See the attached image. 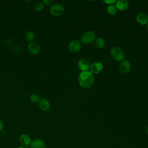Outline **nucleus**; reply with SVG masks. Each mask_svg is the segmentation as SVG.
Wrapping results in <instances>:
<instances>
[{"mask_svg":"<svg viewBox=\"0 0 148 148\" xmlns=\"http://www.w3.org/2000/svg\"><path fill=\"white\" fill-rule=\"evenodd\" d=\"M78 82L81 87L84 88H88L93 84L94 76L90 71L82 72L79 75Z\"/></svg>","mask_w":148,"mask_h":148,"instance_id":"nucleus-1","label":"nucleus"},{"mask_svg":"<svg viewBox=\"0 0 148 148\" xmlns=\"http://www.w3.org/2000/svg\"><path fill=\"white\" fill-rule=\"evenodd\" d=\"M110 53L112 58L117 61H122L125 57L124 51L117 46L112 47L110 50Z\"/></svg>","mask_w":148,"mask_h":148,"instance_id":"nucleus-2","label":"nucleus"},{"mask_svg":"<svg viewBox=\"0 0 148 148\" xmlns=\"http://www.w3.org/2000/svg\"><path fill=\"white\" fill-rule=\"evenodd\" d=\"M96 38L95 34L92 31H88L83 34L81 36V41L86 44H89L95 40Z\"/></svg>","mask_w":148,"mask_h":148,"instance_id":"nucleus-3","label":"nucleus"},{"mask_svg":"<svg viewBox=\"0 0 148 148\" xmlns=\"http://www.w3.org/2000/svg\"><path fill=\"white\" fill-rule=\"evenodd\" d=\"M50 13L55 16H58L62 15L65 11L64 6L60 3L52 4L50 7Z\"/></svg>","mask_w":148,"mask_h":148,"instance_id":"nucleus-4","label":"nucleus"},{"mask_svg":"<svg viewBox=\"0 0 148 148\" xmlns=\"http://www.w3.org/2000/svg\"><path fill=\"white\" fill-rule=\"evenodd\" d=\"M81 46V43L79 40H73L69 43L68 49L71 53H77L80 50Z\"/></svg>","mask_w":148,"mask_h":148,"instance_id":"nucleus-5","label":"nucleus"},{"mask_svg":"<svg viewBox=\"0 0 148 148\" xmlns=\"http://www.w3.org/2000/svg\"><path fill=\"white\" fill-rule=\"evenodd\" d=\"M19 142L21 146L25 148H28L31 143V139L30 137L25 134H21L19 137Z\"/></svg>","mask_w":148,"mask_h":148,"instance_id":"nucleus-6","label":"nucleus"},{"mask_svg":"<svg viewBox=\"0 0 148 148\" xmlns=\"http://www.w3.org/2000/svg\"><path fill=\"white\" fill-rule=\"evenodd\" d=\"M90 72L93 74H98L100 73L103 69V65L99 62H95L90 66Z\"/></svg>","mask_w":148,"mask_h":148,"instance_id":"nucleus-7","label":"nucleus"},{"mask_svg":"<svg viewBox=\"0 0 148 148\" xmlns=\"http://www.w3.org/2000/svg\"><path fill=\"white\" fill-rule=\"evenodd\" d=\"M38 105L39 108L44 111V112H46L48 111L51 107V105L50 102L49 101L48 99H47L46 98H41L39 99V102H38Z\"/></svg>","mask_w":148,"mask_h":148,"instance_id":"nucleus-8","label":"nucleus"},{"mask_svg":"<svg viewBox=\"0 0 148 148\" xmlns=\"http://www.w3.org/2000/svg\"><path fill=\"white\" fill-rule=\"evenodd\" d=\"M28 50L30 53L34 55L38 54L40 50L39 45L35 42H32L29 43L28 45Z\"/></svg>","mask_w":148,"mask_h":148,"instance_id":"nucleus-9","label":"nucleus"},{"mask_svg":"<svg viewBox=\"0 0 148 148\" xmlns=\"http://www.w3.org/2000/svg\"><path fill=\"white\" fill-rule=\"evenodd\" d=\"M77 65L79 69L83 72L88 71V69L90 68V66L89 61L86 58L80 59L77 62Z\"/></svg>","mask_w":148,"mask_h":148,"instance_id":"nucleus-10","label":"nucleus"},{"mask_svg":"<svg viewBox=\"0 0 148 148\" xmlns=\"http://www.w3.org/2000/svg\"><path fill=\"white\" fill-rule=\"evenodd\" d=\"M29 148H46L45 143L40 139H35L31 141Z\"/></svg>","mask_w":148,"mask_h":148,"instance_id":"nucleus-11","label":"nucleus"},{"mask_svg":"<svg viewBox=\"0 0 148 148\" xmlns=\"http://www.w3.org/2000/svg\"><path fill=\"white\" fill-rule=\"evenodd\" d=\"M131 65L130 61L127 60H124V61H122L120 63L119 65V69L121 72L125 73L130 71L131 69Z\"/></svg>","mask_w":148,"mask_h":148,"instance_id":"nucleus-12","label":"nucleus"},{"mask_svg":"<svg viewBox=\"0 0 148 148\" xmlns=\"http://www.w3.org/2000/svg\"><path fill=\"white\" fill-rule=\"evenodd\" d=\"M129 6V2L127 0H119L116 2V7L120 10H126Z\"/></svg>","mask_w":148,"mask_h":148,"instance_id":"nucleus-13","label":"nucleus"},{"mask_svg":"<svg viewBox=\"0 0 148 148\" xmlns=\"http://www.w3.org/2000/svg\"><path fill=\"white\" fill-rule=\"evenodd\" d=\"M136 21L141 25H146L148 23V16L144 13H140L136 16Z\"/></svg>","mask_w":148,"mask_h":148,"instance_id":"nucleus-14","label":"nucleus"},{"mask_svg":"<svg viewBox=\"0 0 148 148\" xmlns=\"http://www.w3.org/2000/svg\"><path fill=\"white\" fill-rule=\"evenodd\" d=\"M95 46L98 49H102L104 46H105V40L102 38L101 37H98L96 39L95 42Z\"/></svg>","mask_w":148,"mask_h":148,"instance_id":"nucleus-15","label":"nucleus"},{"mask_svg":"<svg viewBox=\"0 0 148 148\" xmlns=\"http://www.w3.org/2000/svg\"><path fill=\"white\" fill-rule=\"evenodd\" d=\"M24 37H25V40L27 42H29L30 43V42H32L34 41V40L35 39V35L32 31H28L25 32Z\"/></svg>","mask_w":148,"mask_h":148,"instance_id":"nucleus-16","label":"nucleus"},{"mask_svg":"<svg viewBox=\"0 0 148 148\" xmlns=\"http://www.w3.org/2000/svg\"><path fill=\"white\" fill-rule=\"evenodd\" d=\"M33 7L35 10L37 12H40L43 10V9L45 8V4L42 2V1H38L34 4Z\"/></svg>","mask_w":148,"mask_h":148,"instance_id":"nucleus-17","label":"nucleus"},{"mask_svg":"<svg viewBox=\"0 0 148 148\" xmlns=\"http://www.w3.org/2000/svg\"><path fill=\"white\" fill-rule=\"evenodd\" d=\"M107 13L111 16H114L115 15V14L117 12V8L116 7V6H114L113 5H109L107 7V9H106Z\"/></svg>","mask_w":148,"mask_h":148,"instance_id":"nucleus-18","label":"nucleus"},{"mask_svg":"<svg viewBox=\"0 0 148 148\" xmlns=\"http://www.w3.org/2000/svg\"><path fill=\"white\" fill-rule=\"evenodd\" d=\"M39 99H40L39 96L36 94H32L29 96V100L32 103H38Z\"/></svg>","mask_w":148,"mask_h":148,"instance_id":"nucleus-19","label":"nucleus"},{"mask_svg":"<svg viewBox=\"0 0 148 148\" xmlns=\"http://www.w3.org/2000/svg\"><path fill=\"white\" fill-rule=\"evenodd\" d=\"M54 0H43L42 1V2L46 5H51L54 3Z\"/></svg>","mask_w":148,"mask_h":148,"instance_id":"nucleus-20","label":"nucleus"},{"mask_svg":"<svg viewBox=\"0 0 148 148\" xmlns=\"http://www.w3.org/2000/svg\"><path fill=\"white\" fill-rule=\"evenodd\" d=\"M103 2L108 5H113L114 3L116 2V1L115 0H106V1H103Z\"/></svg>","mask_w":148,"mask_h":148,"instance_id":"nucleus-21","label":"nucleus"},{"mask_svg":"<svg viewBox=\"0 0 148 148\" xmlns=\"http://www.w3.org/2000/svg\"><path fill=\"white\" fill-rule=\"evenodd\" d=\"M3 128V123L2 121L0 119V132L2 131Z\"/></svg>","mask_w":148,"mask_h":148,"instance_id":"nucleus-22","label":"nucleus"},{"mask_svg":"<svg viewBox=\"0 0 148 148\" xmlns=\"http://www.w3.org/2000/svg\"><path fill=\"white\" fill-rule=\"evenodd\" d=\"M16 148H25V147H23V146H18V147H16Z\"/></svg>","mask_w":148,"mask_h":148,"instance_id":"nucleus-23","label":"nucleus"},{"mask_svg":"<svg viewBox=\"0 0 148 148\" xmlns=\"http://www.w3.org/2000/svg\"><path fill=\"white\" fill-rule=\"evenodd\" d=\"M146 133H147V134L148 135V126H147V128H146Z\"/></svg>","mask_w":148,"mask_h":148,"instance_id":"nucleus-24","label":"nucleus"},{"mask_svg":"<svg viewBox=\"0 0 148 148\" xmlns=\"http://www.w3.org/2000/svg\"><path fill=\"white\" fill-rule=\"evenodd\" d=\"M147 31H148V23L147 24Z\"/></svg>","mask_w":148,"mask_h":148,"instance_id":"nucleus-25","label":"nucleus"}]
</instances>
